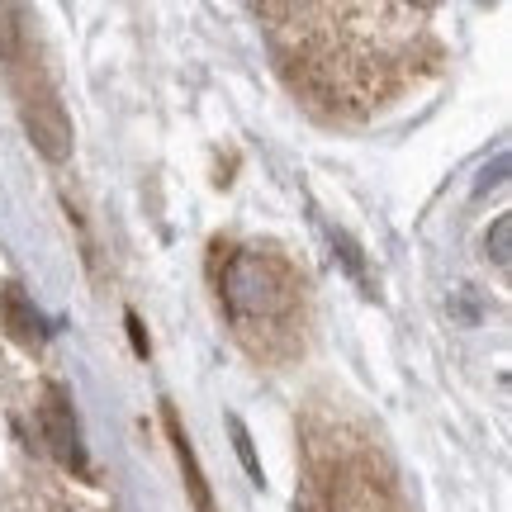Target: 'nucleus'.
Returning <instances> with one entry per match:
<instances>
[{
  "mask_svg": "<svg viewBox=\"0 0 512 512\" xmlns=\"http://www.w3.org/2000/svg\"><path fill=\"white\" fill-rule=\"evenodd\" d=\"M19 24H0V57H10V72H15V91H19V110H24V124H29V138L38 143L43 157H53L62 162L67 152H72V124H67V114L57 105L53 86L43 81L29 53H24V43H19Z\"/></svg>",
  "mask_w": 512,
  "mask_h": 512,
  "instance_id": "f257e3e1",
  "label": "nucleus"
},
{
  "mask_svg": "<svg viewBox=\"0 0 512 512\" xmlns=\"http://www.w3.org/2000/svg\"><path fill=\"white\" fill-rule=\"evenodd\" d=\"M223 299H228L233 318H242V323H271V318H280V313L290 309L285 280H280L266 261H256V256H233V261H228Z\"/></svg>",
  "mask_w": 512,
  "mask_h": 512,
  "instance_id": "f03ea898",
  "label": "nucleus"
},
{
  "mask_svg": "<svg viewBox=\"0 0 512 512\" xmlns=\"http://www.w3.org/2000/svg\"><path fill=\"white\" fill-rule=\"evenodd\" d=\"M38 418H43V437L53 446V456L67 465V470H86V451H81V437H76V418H72V403L62 389H48L43 394V408H38Z\"/></svg>",
  "mask_w": 512,
  "mask_h": 512,
  "instance_id": "7ed1b4c3",
  "label": "nucleus"
},
{
  "mask_svg": "<svg viewBox=\"0 0 512 512\" xmlns=\"http://www.w3.org/2000/svg\"><path fill=\"white\" fill-rule=\"evenodd\" d=\"M508 228H512V219H498L494 223V261L508 271Z\"/></svg>",
  "mask_w": 512,
  "mask_h": 512,
  "instance_id": "20e7f679",
  "label": "nucleus"
}]
</instances>
